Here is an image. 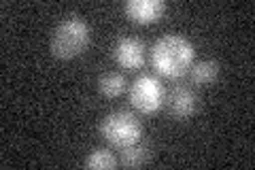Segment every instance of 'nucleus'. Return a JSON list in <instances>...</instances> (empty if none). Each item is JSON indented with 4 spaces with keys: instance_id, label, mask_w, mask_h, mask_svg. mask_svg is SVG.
I'll list each match as a JSON object with an SVG mask.
<instances>
[{
    "instance_id": "nucleus-8",
    "label": "nucleus",
    "mask_w": 255,
    "mask_h": 170,
    "mask_svg": "<svg viewBox=\"0 0 255 170\" xmlns=\"http://www.w3.org/2000/svg\"><path fill=\"white\" fill-rule=\"evenodd\" d=\"M128 87V81L124 77V72H117V70H109L105 75H100L98 79V90L102 96H107V98H117V96H122Z\"/></svg>"
},
{
    "instance_id": "nucleus-5",
    "label": "nucleus",
    "mask_w": 255,
    "mask_h": 170,
    "mask_svg": "<svg viewBox=\"0 0 255 170\" xmlns=\"http://www.w3.org/2000/svg\"><path fill=\"white\" fill-rule=\"evenodd\" d=\"M113 60L122 68L138 70L145 64V43L136 36H122L117 38L113 47Z\"/></svg>"
},
{
    "instance_id": "nucleus-1",
    "label": "nucleus",
    "mask_w": 255,
    "mask_h": 170,
    "mask_svg": "<svg viewBox=\"0 0 255 170\" xmlns=\"http://www.w3.org/2000/svg\"><path fill=\"white\" fill-rule=\"evenodd\" d=\"M196 58V47L183 34H166L151 47V64L164 79H179L187 75Z\"/></svg>"
},
{
    "instance_id": "nucleus-10",
    "label": "nucleus",
    "mask_w": 255,
    "mask_h": 170,
    "mask_svg": "<svg viewBox=\"0 0 255 170\" xmlns=\"http://www.w3.org/2000/svg\"><path fill=\"white\" fill-rule=\"evenodd\" d=\"M151 158V149L149 145L145 143H134V145H128V147L122 149V164L128 168H138V166H145Z\"/></svg>"
},
{
    "instance_id": "nucleus-9",
    "label": "nucleus",
    "mask_w": 255,
    "mask_h": 170,
    "mask_svg": "<svg viewBox=\"0 0 255 170\" xmlns=\"http://www.w3.org/2000/svg\"><path fill=\"white\" fill-rule=\"evenodd\" d=\"M189 77L196 85H211L219 77V64L215 60H200V62L191 64Z\"/></svg>"
},
{
    "instance_id": "nucleus-3",
    "label": "nucleus",
    "mask_w": 255,
    "mask_h": 170,
    "mask_svg": "<svg viewBox=\"0 0 255 170\" xmlns=\"http://www.w3.org/2000/svg\"><path fill=\"white\" fill-rule=\"evenodd\" d=\"M100 134L105 141L111 143L113 147L124 149L128 145H134L142 139V124L134 113L128 111H115L102 119L100 124Z\"/></svg>"
},
{
    "instance_id": "nucleus-6",
    "label": "nucleus",
    "mask_w": 255,
    "mask_h": 170,
    "mask_svg": "<svg viewBox=\"0 0 255 170\" xmlns=\"http://www.w3.org/2000/svg\"><path fill=\"white\" fill-rule=\"evenodd\" d=\"M198 102H200V98L189 85H177L170 90L166 107H168V113L174 119H187L198 111Z\"/></svg>"
},
{
    "instance_id": "nucleus-7",
    "label": "nucleus",
    "mask_w": 255,
    "mask_h": 170,
    "mask_svg": "<svg viewBox=\"0 0 255 170\" xmlns=\"http://www.w3.org/2000/svg\"><path fill=\"white\" fill-rule=\"evenodd\" d=\"M124 13L134 23H153L166 13L164 0H128L124 4Z\"/></svg>"
},
{
    "instance_id": "nucleus-2",
    "label": "nucleus",
    "mask_w": 255,
    "mask_h": 170,
    "mask_svg": "<svg viewBox=\"0 0 255 170\" xmlns=\"http://www.w3.org/2000/svg\"><path fill=\"white\" fill-rule=\"evenodd\" d=\"M90 43V23L79 15L62 19L51 34V53L58 60H73L85 51Z\"/></svg>"
},
{
    "instance_id": "nucleus-4",
    "label": "nucleus",
    "mask_w": 255,
    "mask_h": 170,
    "mask_svg": "<svg viewBox=\"0 0 255 170\" xmlns=\"http://www.w3.org/2000/svg\"><path fill=\"white\" fill-rule=\"evenodd\" d=\"M164 98H166V92L162 87V81L153 75H140L130 85L132 107L140 113H145V115H153V113L162 109Z\"/></svg>"
},
{
    "instance_id": "nucleus-11",
    "label": "nucleus",
    "mask_w": 255,
    "mask_h": 170,
    "mask_svg": "<svg viewBox=\"0 0 255 170\" xmlns=\"http://www.w3.org/2000/svg\"><path fill=\"white\" fill-rule=\"evenodd\" d=\"M85 166L94 168V170H109V168L117 166V160L113 153H111V149H96L92 153H87Z\"/></svg>"
}]
</instances>
